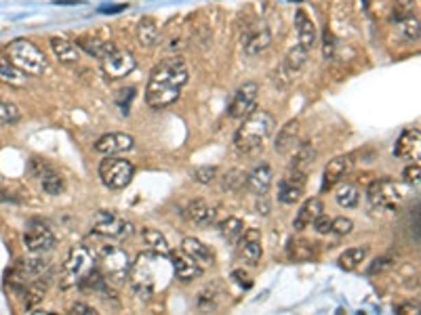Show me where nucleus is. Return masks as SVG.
<instances>
[{"instance_id":"obj_1","label":"nucleus","mask_w":421,"mask_h":315,"mask_svg":"<svg viewBox=\"0 0 421 315\" xmlns=\"http://www.w3.org/2000/svg\"><path fill=\"white\" fill-rule=\"evenodd\" d=\"M190 72L182 57L160 61L152 70L145 86V103L152 110H163L182 97V88L188 84Z\"/></svg>"},{"instance_id":"obj_2","label":"nucleus","mask_w":421,"mask_h":315,"mask_svg":"<svg viewBox=\"0 0 421 315\" xmlns=\"http://www.w3.org/2000/svg\"><path fill=\"white\" fill-rule=\"evenodd\" d=\"M276 126V118L265 112V110H255L245 116V122L240 124L236 131L234 145L240 153H251L261 147V143L272 135Z\"/></svg>"},{"instance_id":"obj_3","label":"nucleus","mask_w":421,"mask_h":315,"mask_svg":"<svg viewBox=\"0 0 421 315\" xmlns=\"http://www.w3.org/2000/svg\"><path fill=\"white\" fill-rule=\"evenodd\" d=\"M160 255L156 252H145V255H139L135 263H131V269H129V284H131V290L135 292L137 299L141 301H149L156 292V286H158V275H156V265L160 263Z\"/></svg>"},{"instance_id":"obj_4","label":"nucleus","mask_w":421,"mask_h":315,"mask_svg":"<svg viewBox=\"0 0 421 315\" xmlns=\"http://www.w3.org/2000/svg\"><path fill=\"white\" fill-rule=\"evenodd\" d=\"M95 267H97V261H95L93 248H88L84 244L74 246L62 267V273H59V286L64 290L78 286V284L86 277V273Z\"/></svg>"},{"instance_id":"obj_5","label":"nucleus","mask_w":421,"mask_h":315,"mask_svg":"<svg viewBox=\"0 0 421 315\" xmlns=\"http://www.w3.org/2000/svg\"><path fill=\"white\" fill-rule=\"evenodd\" d=\"M7 57L15 63V66L29 76H40L43 72H47V57L45 53L29 40H13L7 47Z\"/></svg>"},{"instance_id":"obj_6","label":"nucleus","mask_w":421,"mask_h":315,"mask_svg":"<svg viewBox=\"0 0 421 315\" xmlns=\"http://www.w3.org/2000/svg\"><path fill=\"white\" fill-rule=\"evenodd\" d=\"M95 252V261L99 263V271L106 275V279H114V281H125L131 269V257L129 252L118 248V246H108V244H99L93 248Z\"/></svg>"},{"instance_id":"obj_7","label":"nucleus","mask_w":421,"mask_h":315,"mask_svg":"<svg viewBox=\"0 0 421 315\" xmlns=\"http://www.w3.org/2000/svg\"><path fill=\"white\" fill-rule=\"evenodd\" d=\"M407 198V187L392 179H377L367 189V200L373 210H394Z\"/></svg>"},{"instance_id":"obj_8","label":"nucleus","mask_w":421,"mask_h":315,"mask_svg":"<svg viewBox=\"0 0 421 315\" xmlns=\"http://www.w3.org/2000/svg\"><path fill=\"white\" fill-rule=\"evenodd\" d=\"M135 175L133 162L125 160V158H116V155H106L104 162L99 164V177L106 187L110 189H125Z\"/></svg>"},{"instance_id":"obj_9","label":"nucleus","mask_w":421,"mask_h":315,"mask_svg":"<svg viewBox=\"0 0 421 315\" xmlns=\"http://www.w3.org/2000/svg\"><path fill=\"white\" fill-rule=\"evenodd\" d=\"M93 231L104 236V238H129L133 234V225L129 223L127 218L118 216L114 212H108V210H99L95 216H93V223H91Z\"/></svg>"},{"instance_id":"obj_10","label":"nucleus","mask_w":421,"mask_h":315,"mask_svg":"<svg viewBox=\"0 0 421 315\" xmlns=\"http://www.w3.org/2000/svg\"><path fill=\"white\" fill-rule=\"evenodd\" d=\"M23 244L29 252H34V255H43V252H49L55 248L57 240H55V234L51 231V227L43 220L34 218L29 220L27 227H25V234H23Z\"/></svg>"},{"instance_id":"obj_11","label":"nucleus","mask_w":421,"mask_h":315,"mask_svg":"<svg viewBox=\"0 0 421 315\" xmlns=\"http://www.w3.org/2000/svg\"><path fill=\"white\" fill-rule=\"evenodd\" d=\"M135 68H137V61H135L133 53H129V51L116 49L106 59H101V70H104L106 78H110V80L127 78Z\"/></svg>"},{"instance_id":"obj_12","label":"nucleus","mask_w":421,"mask_h":315,"mask_svg":"<svg viewBox=\"0 0 421 315\" xmlns=\"http://www.w3.org/2000/svg\"><path fill=\"white\" fill-rule=\"evenodd\" d=\"M243 49L247 55H259L263 53L269 45H272V34L265 23L261 21H251L247 27H243V36H240Z\"/></svg>"},{"instance_id":"obj_13","label":"nucleus","mask_w":421,"mask_h":315,"mask_svg":"<svg viewBox=\"0 0 421 315\" xmlns=\"http://www.w3.org/2000/svg\"><path fill=\"white\" fill-rule=\"evenodd\" d=\"M259 94V86L257 82H245L234 94V99L228 108V116L230 118H245L249 112H253L255 101Z\"/></svg>"},{"instance_id":"obj_14","label":"nucleus","mask_w":421,"mask_h":315,"mask_svg":"<svg viewBox=\"0 0 421 315\" xmlns=\"http://www.w3.org/2000/svg\"><path fill=\"white\" fill-rule=\"evenodd\" d=\"M133 145H135V139L127 133H108V135L97 139L95 151H99L104 155H120V153L131 151Z\"/></svg>"},{"instance_id":"obj_15","label":"nucleus","mask_w":421,"mask_h":315,"mask_svg":"<svg viewBox=\"0 0 421 315\" xmlns=\"http://www.w3.org/2000/svg\"><path fill=\"white\" fill-rule=\"evenodd\" d=\"M352 168H354V155L352 153H344V155L333 158V160L324 166L322 189H328V187H333L335 183H339Z\"/></svg>"},{"instance_id":"obj_16","label":"nucleus","mask_w":421,"mask_h":315,"mask_svg":"<svg viewBox=\"0 0 421 315\" xmlns=\"http://www.w3.org/2000/svg\"><path fill=\"white\" fill-rule=\"evenodd\" d=\"M394 155L402 158V160H413L419 162L421 155V133L417 129H409L400 135V139L396 141L394 147Z\"/></svg>"},{"instance_id":"obj_17","label":"nucleus","mask_w":421,"mask_h":315,"mask_svg":"<svg viewBox=\"0 0 421 315\" xmlns=\"http://www.w3.org/2000/svg\"><path fill=\"white\" fill-rule=\"evenodd\" d=\"M236 244H238V257L243 259L245 263H249V265H257L259 263V259L263 255L259 231H255V229L245 231L243 238H240Z\"/></svg>"},{"instance_id":"obj_18","label":"nucleus","mask_w":421,"mask_h":315,"mask_svg":"<svg viewBox=\"0 0 421 315\" xmlns=\"http://www.w3.org/2000/svg\"><path fill=\"white\" fill-rule=\"evenodd\" d=\"M171 263L177 279L182 281H192L202 275V265L196 263L192 257H188L186 252H171Z\"/></svg>"},{"instance_id":"obj_19","label":"nucleus","mask_w":421,"mask_h":315,"mask_svg":"<svg viewBox=\"0 0 421 315\" xmlns=\"http://www.w3.org/2000/svg\"><path fill=\"white\" fill-rule=\"evenodd\" d=\"M272 179H274V175H272V168H269V164H265V162H261V164H257L249 175H247V189L251 194H255V196H265L267 192H269V187H272Z\"/></svg>"},{"instance_id":"obj_20","label":"nucleus","mask_w":421,"mask_h":315,"mask_svg":"<svg viewBox=\"0 0 421 315\" xmlns=\"http://www.w3.org/2000/svg\"><path fill=\"white\" fill-rule=\"evenodd\" d=\"M295 29H297V40L299 47L306 49L308 53L316 47V25L314 21L306 15V11L295 13Z\"/></svg>"},{"instance_id":"obj_21","label":"nucleus","mask_w":421,"mask_h":315,"mask_svg":"<svg viewBox=\"0 0 421 315\" xmlns=\"http://www.w3.org/2000/svg\"><path fill=\"white\" fill-rule=\"evenodd\" d=\"M322 210H324V208H322V202H320L318 198H310V200H306V202L302 204V208H299L295 220H293V229L302 231V229L310 227V225L314 223V220H316V216L322 214Z\"/></svg>"},{"instance_id":"obj_22","label":"nucleus","mask_w":421,"mask_h":315,"mask_svg":"<svg viewBox=\"0 0 421 315\" xmlns=\"http://www.w3.org/2000/svg\"><path fill=\"white\" fill-rule=\"evenodd\" d=\"M76 45H78V49H82L86 55H91V57H95V59H99V61L106 59L110 53L116 51V45H114V42L101 40V38H97V36H82V38L76 40Z\"/></svg>"},{"instance_id":"obj_23","label":"nucleus","mask_w":421,"mask_h":315,"mask_svg":"<svg viewBox=\"0 0 421 315\" xmlns=\"http://www.w3.org/2000/svg\"><path fill=\"white\" fill-rule=\"evenodd\" d=\"M51 51L62 63H76L80 61V49L76 42L64 38V36H53L51 38Z\"/></svg>"},{"instance_id":"obj_24","label":"nucleus","mask_w":421,"mask_h":315,"mask_svg":"<svg viewBox=\"0 0 421 315\" xmlns=\"http://www.w3.org/2000/svg\"><path fill=\"white\" fill-rule=\"evenodd\" d=\"M135 36H137V42L145 49H152L158 45V38H160V29H158V23L152 19V17H143L139 23H137V29H135Z\"/></svg>"},{"instance_id":"obj_25","label":"nucleus","mask_w":421,"mask_h":315,"mask_svg":"<svg viewBox=\"0 0 421 315\" xmlns=\"http://www.w3.org/2000/svg\"><path fill=\"white\" fill-rule=\"evenodd\" d=\"M47 290H49V279H47V277L38 275V277H34L32 281H29L27 288L23 290V294H25V309H27V311L36 309V307L45 301Z\"/></svg>"},{"instance_id":"obj_26","label":"nucleus","mask_w":421,"mask_h":315,"mask_svg":"<svg viewBox=\"0 0 421 315\" xmlns=\"http://www.w3.org/2000/svg\"><path fill=\"white\" fill-rule=\"evenodd\" d=\"M215 216H217V208L210 206L204 200H196L188 206V218L196 225H210L215 223Z\"/></svg>"},{"instance_id":"obj_27","label":"nucleus","mask_w":421,"mask_h":315,"mask_svg":"<svg viewBox=\"0 0 421 315\" xmlns=\"http://www.w3.org/2000/svg\"><path fill=\"white\" fill-rule=\"evenodd\" d=\"M182 250L186 252L188 257H192L196 263H200V265L213 263V252H210V248L204 242H200L198 238H184Z\"/></svg>"},{"instance_id":"obj_28","label":"nucleus","mask_w":421,"mask_h":315,"mask_svg":"<svg viewBox=\"0 0 421 315\" xmlns=\"http://www.w3.org/2000/svg\"><path fill=\"white\" fill-rule=\"evenodd\" d=\"M297 139H299V122H297V120H291V122H287L282 129L278 131L274 149H276L278 153H289L291 149H295Z\"/></svg>"},{"instance_id":"obj_29","label":"nucleus","mask_w":421,"mask_h":315,"mask_svg":"<svg viewBox=\"0 0 421 315\" xmlns=\"http://www.w3.org/2000/svg\"><path fill=\"white\" fill-rule=\"evenodd\" d=\"M141 240L145 242V246L152 250V252H156V255H160V257H171V246H169V242H167V238L160 234V231H156V229H149V227H145V229H141Z\"/></svg>"},{"instance_id":"obj_30","label":"nucleus","mask_w":421,"mask_h":315,"mask_svg":"<svg viewBox=\"0 0 421 315\" xmlns=\"http://www.w3.org/2000/svg\"><path fill=\"white\" fill-rule=\"evenodd\" d=\"M0 82H7L11 86H23L25 84V74L5 55H0Z\"/></svg>"},{"instance_id":"obj_31","label":"nucleus","mask_w":421,"mask_h":315,"mask_svg":"<svg viewBox=\"0 0 421 315\" xmlns=\"http://www.w3.org/2000/svg\"><path fill=\"white\" fill-rule=\"evenodd\" d=\"M367 255H369V248H367V246H352V248H348L346 252H341V257H339L337 263H339L341 269L354 271V269H358L360 265L365 263Z\"/></svg>"},{"instance_id":"obj_32","label":"nucleus","mask_w":421,"mask_h":315,"mask_svg":"<svg viewBox=\"0 0 421 315\" xmlns=\"http://www.w3.org/2000/svg\"><path fill=\"white\" fill-rule=\"evenodd\" d=\"M314 160H316V149L310 145V143H304L299 145L293 160H291V168L295 171H302V173H308L312 166H314Z\"/></svg>"},{"instance_id":"obj_33","label":"nucleus","mask_w":421,"mask_h":315,"mask_svg":"<svg viewBox=\"0 0 421 315\" xmlns=\"http://www.w3.org/2000/svg\"><path fill=\"white\" fill-rule=\"evenodd\" d=\"M38 181H40L43 189H45L49 196H59V194L64 192V179H62V175H59L53 166H49V168L38 177Z\"/></svg>"},{"instance_id":"obj_34","label":"nucleus","mask_w":421,"mask_h":315,"mask_svg":"<svg viewBox=\"0 0 421 315\" xmlns=\"http://www.w3.org/2000/svg\"><path fill=\"white\" fill-rule=\"evenodd\" d=\"M219 234H221V238L228 240L230 244H236L240 238H243V234H245L243 220L236 218V216H228L226 220H221V223H219Z\"/></svg>"},{"instance_id":"obj_35","label":"nucleus","mask_w":421,"mask_h":315,"mask_svg":"<svg viewBox=\"0 0 421 315\" xmlns=\"http://www.w3.org/2000/svg\"><path fill=\"white\" fill-rule=\"evenodd\" d=\"M17 269L32 281L34 277H38V275H43L47 269H49V261L47 259H43V257H29V259H25V261H21L19 265H17Z\"/></svg>"},{"instance_id":"obj_36","label":"nucleus","mask_w":421,"mask_h":315,"mask_svg":"<svg viewBox=\"0 0 421 315\" xmlns=\"http://www.w3.org/2000/svg\"><path fill=\"white\" fill-rule=\"evenodd\" d=\"M335 200L341 208H354L360 202V192L358 187L352 183H341L335 192Z\"/></svg>"},{"instance_id":"obj_37","label":"nucleus","mask_w":421,"mask_h":315,"mask_svg":"<svg viewBox=\"0 0 421 315\" xmlns=\"http://www.w3.org/2000/svg\"><path fill=\"white\" fill-rule=\"evenodd\" d=\"M306 61H308V51L302 49L299 45H295V47L287 53V59H285L282 66H285L291 74H295V72H299V70L306 66Z\"/></svg>"},{"instance_id":"obj_38","label":"nucleus","mask_w":421,"mask_h":315,"mask_svg":"<svg viewBox=\"0 0 421 315\" xmlns=\"http://www.w3.org/2000/svg\"><path fill=\"white\" fill-rule=\"evenodd\" d=\"M21 120V112L15 103L7 101V99H0V124L3 126H11L17 124Z\"/></svg>"},{"instance_id":"obj_39","label":"nucleus","mask_w":421,"mask_h":315,"mask_svg":"<svg viewBox=\"0 0 421 315\" xmlns=\"http://www.w3.org/2000/svg\"><path fill=\"white\" fill-rule=\"evenodd\" d=\"M302 192H304V187L291 185L282 179V183L278 187V200L282 204H295V202H299V198H302Z\"/></svg>"},{"instance_id":"obj_40","label":"nucleus","mask_w":421,"mask_h":315,"mask_svg":"<svg viewBox=\"0 0 421 315\" xmlns=\"http://www.w3.org/2000/svg\"><path fill=\"white\" fill-rule=\"evenodd\" d=\"M289 255L291 259H297V261H306L312 257V246L304 240L299 242H291V248H289Z\"/></svg>"},{"instance_id":"obj_41","label":"nucleus","mask_w":421,"mask_h":315,"mask_svg":"<svg viewBox=\"0 0 421 315\" xmlns=\"http://www.w3.org/2000/svg\"><path fill=\"white\" fill-rule=\"evenodd\" d=\"M335 53H337V40H335V36H333V32L326 27L324 34H322V55H324L326 61H333V59H335Z\"/></svg>"},{"instance_id":"obj_42","label":"nucleus","mask_w":421,"mask_h":315,"mask_svg":"<svg viewBox=\"0 0 421 315\" xmlns=\"http://www.w3.org/2000/svg\"><path fill=\"white\" fill-rule=\"evenodd\" d=\"M198 309L200 311H215L217 309V297H215V288H204L198 294Z\"/></svg>"},{"instance_id":"obj_43","label":"nucleus","mask_w":421,"mask_h":315,"mask_svg":"<svg viewBox=\"0 0 421 315\" xmlns=\"http://www.w3.org/2000/svg\"><path fill=\"white\" fill-rule=\"evenodd\" d=\"M192 177H194L196 183L208 185V183H213L217 179V166H198V168H194Z\"/></svg>"},{"instance_id":"obj_44","label":"nucleus","mask_w":421,"mask_h":315,"mask_svg":"<svg viewBox=\"0 0 421 315\" xmlns=\"http://www.w3.org/2000/svg\"><path fill=\"white\" fill-rule=\"evenodd\" d=\"M247 183V175L243 171H230L226 177H224V187L226 189H232V192H236V189H240Z\"/></svg>"},{"instance_id":"obj_45","label":"nucleus","mask_w":421,"mask_h":315,"mask_svg":"<svg viewBox=\"0 0 421 315\" xmlns=\"http://www.w3.org/2000/svg\"><path fill=\"white\" fill-rule=\"evenodd\" d=\"M400 23H402V34H405L409 40H417V38H419V19H417L415 15L409 13Z\"/></svg>"},{"instance_id":"obj_46","label":"nucleus","mask_w":421,"mask_h":315,"mask_svg":"<svg viewBox=\"0 0 421 315\" xmlns=\"http://www.w3.org/2000/svg\"><path fill=\"white\" fill-rule=\"evenodd\" d=\"M352 229H354L352 218L339 216V218H333V220H330V231L337 234V236H348V234H352Z\"/></svg>"},{"instance_id":"obj_47","label":"nucleus","mask_w":421,"mask_h":315,"mask_svg":"<svg viewBox=\"0 0 421 315\" xmlns=\"http://www.w3.org/2000/svg\"><path fill=\"white\" fill-rule=\"evenodd\" d=\"M402 179H405V185H419V179H421V166L415 162L411 166L405 168L402 173Z\"/></svg>"},{"instance_id":"obj_48","label":"nucleus","mask_w":421,"mask_h":315,"mask_svg":"<svg viewBox=\"0 0 421 315\" xmlns=\"http://www.w3.org/2000/svg\"><path fill=\"white\" fill-rule=\"evenodd\" d=\"M330 220H333V218H328L326 214H318L312 225L320 236H326V234H330Z\"/></svg>"},{"instance_id":"obj_49","label":"nucleus","mask_w":421,"mask_h":315,"mask_svg":"<svg viewBox=\"0 0 421 315\" xmlns=\"http://www.w3.org/2000/svg\"><path fill=\"white\" fill-rule=\"evenodd\" d=\"M232 279L238 284L240 288H251L253 286V281H251V277L243 271V269H236V271H232Z\"/></svg>"},{"instance_id":"obj_50","label":"nucleus","mask_w":421,"mask_h":315,"mask_svg":"<svg viewBox=\"0 0 421 315\" xmlns=\"http://www.w3.org/2000/svg\"><path fill=\"white\" fill-rule=\"evenodd\" d=\"M133 97H135V88L133 86H129V88H123L118 92V97H116V101H118V105H120V110H123V105H125V101H127V105L133 101Z\"/></svg>"},{"instance_id":"obj_51","label":"nucleus","mask_w":421,"mask_h":315,"mask_svg":"<svg viewBox=\"0 0 421 315\" xmlns=\"http://www.w3.org/2000/svg\"><path fill=\"white\" fill-rule=\"evenodd\" d=\"M70 313H78V315H95L97 311L91 307V305H86V303H74L70 307Z\"/></svg>"},{"instance_id":"obj_52","label":"nucleus","mask_w":421,"mask_h":315,"mask_svg":"<svg viewBox=\"0 0 421 315\" xmlns=\"http://www.w3.org/2000/svg\"><path fill=\"white\" fill-rule=\"evenodd\" d=\"M396 311H398L400 315H415V313H419V305H417V303H405V305H400Z\"/></svg>"},{"instance_id":"obj_53","label":"nucleus","mask_w":421,"mask_h":315,"mask_svg":"<svg viewBox=\"0 0 421 315\" xmlns=\"http://www.w3.org/2000/svg\"><path fill=\"white\" fill-rule=\"evenodd\" d=\"M387 267H389V261H387V259H377V261L371 265L369 273H377V271H383V269H387Z\"/></svg>"},{"instance_id":"obj_54","label":"nucleus","mask_w":421,"mask_h":315,"mask_svg":"<svg viewBox=\"0 0 421 315\" xmlns=\"http://www.w3.org/2000/svg\"><path fill=\"white\" fill-rule=\"evenodd\" d=\"M259 200H257V210H259V214H267L269 212V206H267V202H265V196H257Z\"/></svg>"},{"instance_id":"obj_55","label":"nucleus","mask_w":421,"mask_h":315,"mask_svg":"<svg viewBox=\"0 0 421 315\" xmlns=\"http://www.w3.org/2000/svg\"><path fill=\"white\" fill-rule=\"evenodd\" d=\"M415 5V0H396V9H402V11H411Z\"/></svg>"},{"instance_id":"obj_56","label":"nucleus","mask_w":421,"mask_h":315,"mask_svg":"<svg viewBox=\"0 0 421 315\" xmlns=\"http://www.w3.org/2000/svg\"><path fill=\"white\" fill-rule=\"evenodd\" d=\"M0 202H17V198H13L5 189H0Z\"/></svg>"}]
</instances>
